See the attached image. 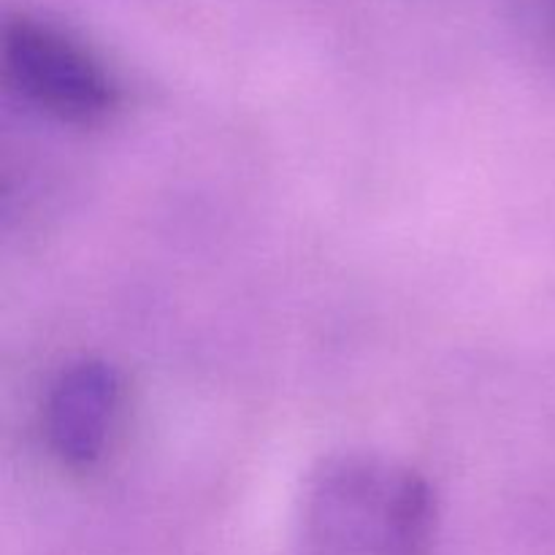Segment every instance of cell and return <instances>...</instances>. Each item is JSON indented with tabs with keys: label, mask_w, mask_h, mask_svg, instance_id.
<instances>
[{
	"label": "cell",
	"mask_w": 555,
	"mask_h": 555,
	"mask_svg": "<svg viewBox=\"0 0 555 555\" xmlns=\"http://www.w3.org/2000/svg\"><path fill=\"white\" fill-rule=\"evenodd\" d=\"M434 534L431 486L383 455H336L304 493V555H431Z\"/></svg>",
	"instance_id": "cell-1"
},
{
	"label": "cell",
	"mask_w": 555,
	"mask_h": 555,
	"mask_svg": "<svg viewBox=\"0 0 555 555\" xmlns=\"http://www.w3.org/2000/svg\"><path fill=\"white\" fill-rule=\"evenodd\" d=\"M3 68L27 103L63 122L95 125L117 108V85L101 60L49 22L5 20Z\"/></svg>",
	"instance_id": "cell-2"
},
{
	"label": "cell",
	"mask_w": 555,
	"mask_h": 555,
	"mask_svg": "<svg viewBox=\"0 0 555 555\" xmlns=\"http://www.w3.org/2000/svg\"><path fill=\"white\" fill-rule=\"evenodd\" d=\"M122 404L117 369L81 361L65 369L43 406V434L63 464L90 466L106 450Z\"/></svg>",
	"instance_id": "cell-3"
}]
</instances>
